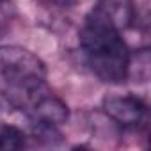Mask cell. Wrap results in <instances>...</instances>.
<instances>
[{
    "mask_svg": "<svg viewBox=\"0 0 151 151\" xmlns=\"http://www.w3.org/2000/svg\"><path fill=\"white\" fill-rule=\"evenodd\" d=\"M80 46L91 71L101 82L121 84L128 78L130 50L121 30L101 9L96 7L86 18L80 30Z\"/></svg>",
    "mask_w": 151,
    "mask_h": 151,
    "instance_id": "obj_1",
    "label": "cell"
},
{
    "mask_svg": "<svg viewBox=\"0 0 151 151\" xmlns=\"http://www.w3.org/2000/svg\"><path fill=\"white\" fill-rule=\"evenodd\" d=\"M9 105L22 110L41 132H53L69 117L66 103L57 98L45 80H30L6 87Z\"/></svg>",
    "mask_w": 151,
    "mask_h": 151,
    "instance_id": "obj_2",
    "label": "cell"
},
{
    "mask_svg": "<svg viewBox=\"0 0 151 151\" xmlns=\"http://www.w3.org/2000/svg\"><path fill=\"white\" fill-rule=\"evenodd\" d=\"M45 64L32 52L20 46H0V78L6 82V87L45 80Z\"/></svg>",
    "mask_w": 151,
    "mask_h": 151,
    "instance_id": "obj_3",
    "label": "cell"
},
{
    "mask_svg": "<svg viewBox=\"0 0 151 151\" xmlns=\"http://www.w3.org/2000/svg\"><path fill=\"white\" fill-rule=\"evenodd\" d=\"M103 110L123 128L137 130L140 126H146L147 123V105L140 98L132 94L109 96L103 101Z\"/></svg>",
    "mask_w": 151,
    "mask_h": 151,
    "instance_id": "obj_4",
    "label": "cell"
},
{
    "mask_svg": "<svg viewBox=\"0 0 151 151\" xmlns=\"http://www.w3.org/2000/svg\"><path fill=\"white\" fill-rule=\"evenodd\" d=\"M98 9H101L103 14L119 30L128 27L135 18V9L132 0H101Z\"/></svg>",
    "mask_w": 151,
    "mask_h": 151,
    "instance_id": "obj_5",
    "label": "cell"
},
{
    "mask_svg": "<svg viewBox=\"0 0 151 151\" xmlns=\"http://www.w3.org/2000/svg\"><path fill=\"white\" fill-rule=\"evenodd\" d=\"M27 146V135L22 128L0 123V151H14Z\"/></svg>",
    "mask_w": 151,
    "mask_h": 151,
    "instance_id": "obj_6",
    "label": "cell"
},
{
    "mask_svg": "<svg viewBox=\"0 0 151 151\" xmlns=\"http://www.w3.org/2000/svg\"><path fill=\"white\" fill-rule=\"evenodd\" d=\"M53 2H59V4H68L69 0H53Z\"/></svg>",
    "mask_w": 151,
    "mask_h": 151,
    "instance_id": "obj_7",
    "label": "cell"
},
{
    "mask_svg": "<svg viewBox=\"0 0 151 151\" xmlns=\"http://www.w3.org/2000/svg\"><path fill=\"white\" fill-rule=\"evenodd\" d=\"M2 2H4V0H0V4H2Z\"/></svg>",
    "mask_w": 151,
    "mask_h": 151,
    "instance_id": "obj_8",
    "label": "cell"
}]
</instances>
